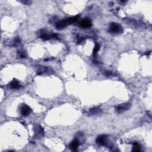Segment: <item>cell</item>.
<instances>
[{
  "mask_svg": "<svg viewBox=\"0 0 152 152\" xmlns=\"http://www.w3.org/2000/svg\"><path fill=\"white\" fill-rule=\"evenodd\" d=\"M102 112V110L99 108V107H94L93 108L91 109L89 111V114L91 115H97L100 114Z\"/></svg>",
  "mask_w": 152,
  "mask_h": 152,
  "instance_id": "8",
  "label": "cell"
},
{
  "mask_svg": "<svg viewBox=\"0 0 152 152\" xmlns=\"http://www.w3.org/2000/svg\"><path fill=\"white\" fill-rule=\"evenodd\" d=\"M67 26V23L66 20L60 21L59 22L57 23V24H56V27L58 29H63L66 27Z\"/></svg>",
  "mask_w": 152,
  "mask_h": 152,
  "instance_id": "9",
  "label": "cell"
},
{
  "mask_svg": "<svg viewBox=\"0 0 152 152\" xmlns=\"http://www.w3.org/2000/svg\"><path fill=\"white\" fill-rule=\"evenodd\" d=\"M109 30L110 32H112V33H121L122 31H123L122 26L120 24L115 23H111L109 27Z\"/></svg>",
  "mask_w": 152,
  "mask_h": 152,
  "instance_id": "1",
  "label": "cell"
},
{
  "mask_svg": "<svg viewBox=\"0 0 152 152\" xmlns=\"http://www.w3.org/2000/svg\"><path fill=\"white\" fill-rule=\"evenodd\" d=\"M107 139H108V137L106 135H102L99 136L96 139L97 144L100 146H105L107 143Z\"/></svg>",
  "mask_w": 152,
  "mask_h": 152,
  "instance_id": "3",
  "label": "cell"
},
{
  "mask_svg": "<svg viewBox=\"0 0 152 152\" xmlns=\"http://www.w3.org/2000/svg\"><path fill=\"white\" fill-rule=\"evenodd\" d=\"M80 26L83 28H88L91 26V21L89 19L83 20L80 22Z\"/></svg>",
  "mask_w": 152,
  "mask_h": 152,
  "instance_id": "6",
  "label": "cell"
},
{
  "mask_svg": "<svg viewBox=\"0 0 152 152\" xmlns=\"http://www.w3.org/2000/svg\"><path fill=\"white\" fill-rule=\"evenodd\" d=\"M10 87L13 89H17L20 87V84L17 80H14L10 84Z\"/></svg>",
  "mask_w": 152,
  "mask_h": 152,
  "instance_id": "11",
  "label": "cell"
},
{
  "mask_svg": "<svg viewBox=\"0 0 152 152\" xmlns=\"http://www.w3.org/2000/svg\"><path fill=\"white\" fill-rule=\"evenodd\" d=\"M21 2L23 3V4H26V5H30V4H32V1H21Z\"/></svg>",
  "mask_w": 152,
  "mask_h": 152,
  "instance_id": "15",
  "label": "cell"
},
{
  "mask_svg": "<svg viewBox=\"0 0 152 152\" xmlns=\"http://www.w3.org/2000/svg\"><path fill=\"white\" fill-rule=\"evenodd\" d=\"M79 17H80V15H76V16L72 17H70L69 18H67V19H66V21L67 23V25L68 24H72V23L76 22V21L78 19Z\"/></svg>",
  "mask_w": 152,
  "mask_h": 152,
  "instance_id": "10",
  "label": "cell"
},
{
  "mask_svg": "<svg viewBox=\"0 0 152 152\" xmlns=\"http://www.w3.org/2000/svg\"><path fill=\"white\" fill-rule=\"evenodd\" d=\"M79 145H80V143H79L78 140L76 139L71 143L70 145V147L71 149L73 150V151H76V150L78 149Z\"/></svg>",
  "mask_w": 152,
  "mask_h": 152,
  "instance_id": "7",
  "label": "cell"
},
{
  "mask_svg": "<svg viewBox=\"0 0 152 152\" xmlns=\"http://www.w3.org/2000/svg\"><path fill=\"white\" fill-rule=\"evenodd\" d=\"M99 49H100V45H99L98 43H97V44L95 45V46H94L93 51V54L94 56H95L96 55V54L99 51Z\"/></svg>",
  "mask_w": 152,
  "mask_h": 152,
  "instance_id": "13",
  "label": "cell"
},
{
  "mask_svg": "<svg viewBox=\"0 0 152 152\" xmlns=\"http://www.w3.org/2000/svg\"><path fill=\"white\" fill-rule=\"evenodd\" d=\"M104 74H105V75L107 76H110L113 75V74H113L111 72V71H105V73H104Z\"/></svg>",
  "mask_w": 152,
  "mask_h": 152,
  "instance_id": "14",
  "label": "cell"
},
{
  "mask_svg": "<svg viewBox=\"0 0 152 152\" xmlns=\"http://www.w3.org/2000/svg\"><path fill=\"white\" fill-rule=\"evenodd\" d=\"M133 152H140V147L139 143L137 142H134L133 143Z\"/></svg>",
  "mask_w": 152,
  "mask_h": 152,
  "instance_id": "12",
  "label": "cell"
},
{
  "mask_svg": "<svg viewBox=\"0 0 152 152\" xmlns=\"http://www.w3.org/2000/svg\"><path fill=\"white\" fill-rule=\"evenodd\" d=\"M39 36L42 39L44 40V41H48V40H50L51 38H52V35H49L47 32H46L44 30H41L40 31Z\"/></svg>",
  "mask_w": 152,
  "mask_h": 152,
  "instance_id": "5",
  "label": "cell"
},
{
  "mask_svg": "<svg viewBox=\"0 0 152 152\" xmlns=\"http://www.w3.org/2000/svg\"><path fill=\"white\" fill-rule=\"evenodd\" d=\"M131 108V104L130 103H122L120 104V105H118V106L115 108V111L117 113H120L123 112L125 111H127Z\"/></svg>",
  "mask_w": 152,
  "mask_h": 152,
  "instance_id": "2",
  "label": "cell"
},
{
  "mask_svg": "<svg viewBox=\"0 0 152 152\" xmlns=\"http://www.w3.org/2000/svg\"><path fill=\"white\" fill-rule=\"evenodd\" d=\"M32 109H31L29 106H27V105H23L21 108V114H22L23 116H25V117H27V116L29 115L32 113Z\"/></svg>",
  "mask_w": 152,
  "mask_h": 152,
  "instance_id": "4",
  "label": "cell"
}]
</instances>
